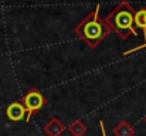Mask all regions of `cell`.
<instances>
[{
  "instance_id": "8",
  "label": "cell",
  "mask_w": 146,
  "mask_h": 136,
  "mask_svg": "<svg viewBox=\"0 0 146 136\" xmlns=\"http://www.w3.org/2000/svg\"><path fill=\"white\" fill-rule=\"evenodd\" d=\"M142 48H145V50H146V44L139 45V47H135V48H131V50L125 51V52H123V55H129V54H132V52H136V51H139V50H142Z\"/></svg>"
},
{
  "instance_id": "9",
  "label": "cell",
  "mask_w": 146,
  "mask_h": 136,
  "mask_svg": "<svg viewBox=\"0 0 146 136\" xmlns=\"http://www.w3.org/2000/svg\"><path fill=\"white\" fill-rule=\"evenodd\" d=\"M99 128H101L102 136H106V133H105V126H104V122H102V121H99Z\"/></svg>"
},
{
  "instance_id": "6",
  "label": "cell",
  "mask_w": 146,
  "mask_h": 136,
  "mask_svg": "<svg viewBox=\"0 0 146 136\" xmlns=\"http://www.w3.org/2000/svg\"><path fill=\"white\" fill-rule=\"evenodd\" d=\"M112 133L113 136H135L136 131L128 121H122L113 128Z\"/></svg>"
},
{
  "instance_id": "5",
  "label": "cell",
  "mask_w": 146,
  "mask_h": 136,
  "mask_svg": "<svg viewBox=\"0 0 146 136\" xmlns=\"http://www.w3.org/2000/svg\"><path fill=\"white\" fill-rule=\"evenodd\" d=\"M44 132L48 136H61L65 132V125L61 122L60 118L52 116L44 126Z\"/></svg>"
},
{
  "instance_id": "7",
  "label": "cell",
  "mask_w": 146,
  "mask_h": 136,
  "mask_svg": "<svg viewBox=\"0 0 146 136\" xmlns=\"http://www.w3.org/2000/svg\"><path fill=\"white\" fill-rule=\"evenodd\" d=\"M68 132L72 136H84L87 133V126L84 125L82 121L77 119V121H74V122L68 126Z\"/></svg>"
},
{
  "instance_id": "1",
  "label": "cell",
  "mask_w": 146,
  "mask_h": 136,
  "mask_svg": "<svg viewBox=\"0 0 146 136\" xmlns=\"http://www.w3.org/2000/svg\"><path fill=\"white\" fill-rule=\"evenodd\" d=\"M99 9L101 6L97 4L95 9L88 13L74 29L75 34L90 48H97L111 31L104 23V19L99 17Z\"/></svg>"
},
{
  "instance_id": "10",
  "label": "cell",
  "mask_w": 146,
  "mask_h": 136,
  "mask_svg": "<svg viewBox=\"0 0 146 136\" xmlns=\"http://www.w3.org/2000/svg\"><path fill=\"white\" fill-rule=\"evenodd\" d=\"M143 121H145V123H146V116H145V118H143Z\"/></svg>"
},
{
  "instance_id": "2",
  "label": "cell",
  "mask_w": 146,
  "mask_h": 136,
  "mask_svg": "<svg viewBox=\"0 0 146 136\" xmlns=\"http://www.w3.org/2000/svg\"><path fill=\"white\" fill-rule=\"evenodd\" d=\"M135 11L128 1H121L105 16L104 23L109 30L118 34L119 38L126 40L129 36H138V30L133 24Z\"/></svg>"
},
{
  "instance_id": "3",
  "label": "cell",
  "mask_w": 146,
  "mask_h": 136,
  "mask_svg": "<svg viewBox=\"0 0 146 136\" xmlns=\"http://www.w3.org/2000/svg\"><path fill=\"white\" fill-rule=\"evenodd\" d=\"M21 103L24 105V108L27 111L26 122H29L33 115H36L40 109H43L48 103V99H47V96L43 92H40L37 88H30L27 91V94L23 96Z\"/></svg>"
},
{
  "instance_id": "4",
  "label": "cell",
  "mask_w": 146,
  "mask_h": 136,
  "mask_svg": "<svg viewBox=\"0 0 146 136\" xmlns=\"http://www.w3.org/2000/svg\"><path fill=\"white\" fill-rule=\"evenodd\" d=\"M6 116L11 121V122H20L27 116V111L24 108V105L21 103V101H16L11 102L7 108H6Z\"/></svg>"
}]
</instances>
